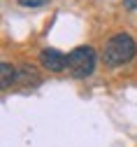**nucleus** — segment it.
Masks as SVG:
<instances>
[{
    "label": "nucleus",
    "mask_w": 137,
    "mask_h": 147,
    "mask_svg": "<svg viewBox=\"0 0 137 147\" xmlns=\"http://www.w3.org/2000/svg\"><path fill=\"white\" fill-rule=\"evenodd\" d=\"M135 56H137V45L128 33L112 35L105 45V51H102V59L109 68H121V65L130 63Z\"/></svg>",
    "instance_id": "f257e3e1"
},
{
    "label": "nucleus",
    "mask_w": 137,
    "mask_h": 147,
    "mask_svg": "<svg viewBox=\"0 0 137 147\" xmlns=\"http://www.w3.org/2000/svg\"><path fill=\"white\" fill-rule=\"evenodd\" d=\"M95 63H98V54H95V49L88 47V45L74 47V49L67 54V70H70V75L77 77V80H84V77L93 75Z\"/></svg>",
    "instance_id": "f03ea898"
},
{
    "label": "nucleus",
    "mask_w": 137,
    "mask_h": 147,
    "mask_svg": "<svg viewBox=\"0 0 137 147\" xmlns=\"http://www.w3.org/2000/svg\"><path fill=\"white\" fill-rule=\"evenodd\" d=\"M40 63L49 72H63L67 68V54L58 51V49H51V47L49 49H42L40 51Z\"/></svg>",
    "instance_id": "7ed1b4c3"
},
{
    "label": "nucleus",
    "mask_w": 137,
    "mask_h": 147,
    "mask_svg": "<svg viewBox=\"0 0 137 147\" xmlns=\"http://www.w3.org/2000/svg\"><path fill=\"white\" fill-rule=\"evenodd\" d=\"M16 80H19V68L5 61L3 65H0V86H3V89H9Z\"/></svg>",
    "instance_id": "20e7f679"
},
{
    "label": "nucleus",
    "mask_w": 137,
    "mask_h": 147,
    "mask_svg": "<svg viewBox=\"0 0 137 147\" xmlns=\"http://www.w3.org/2000/svg\"><path fill=\"white\" fill-rule=\"evenodd\" d=\"M19 80H21L23 84H40L37 68H33V65H21V68H19Z\"/></svg>",
    "instance_id": "39448f33"
},
{
    "label": "nucleus",
    "mask_w": 137,
    "mask_h": 147,
    "mask_svg": "<svg viewBox=\"0 0 137 147\" xmlns=\"http://www.w3.org/2000/svg\"><path fill=\"white\" fill-rule=\"evenodd\" d=\"M47 3H49V0H19V5H21V7H42Z\"/></svg>",
    "instance_id": "423d86ee"
},
{
    "label": "nucleus",
    "mask_w": 137,
    "mask_h": 147,
    "mask_svg": "<svg viewBox=\"0 0 137 147\" xmlns=\"http://www.w3.org/2000/svg\"><path fill=\"white\" fill-rule=\"evenodd\" d=\"M123 5L128 9H137V0H123Z\"/></svg>",
    "instance_id": "0eeeda50"
}]
</instances>
